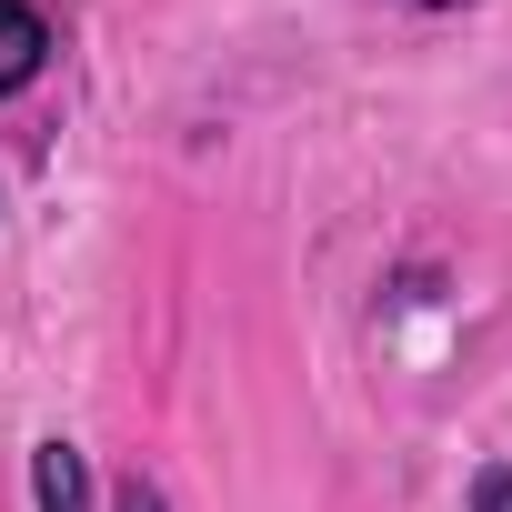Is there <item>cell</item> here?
<instances>
[{"label":"cell","mask_w":512,"mask_h":512,"mask_svg":"<svg viewBox=\"0 0 512 512\" xmlns=\"http://www.w3.org/2000/svg\"><path fill=\"white\" fill-rule=\"evenodd\" d=\"M31 512H101V482H91V452L71 432L31 442Z\"/></svg>","instance_id":"cell-1"},{"label":"cell","mask_w":512,"mask_h":512,"mask_svg":"<svg viewBox=\"0 0 512 512\" xmlns=\"http://www.w3.org/2000/svg\"><path fill=\"white\" fill-rule=\"evenodd\" d=\"M51 61V21H41V0H0V101L31 91Z\"/></svg>","instance_id":"cell-2"},{"label":"cell","mask_w":512,"mask_h":512,"mask_svg":"<svg viewBox=\"0 0 512 512\" xmlns=\"http://www.w3.org/2000/svg\"><path fill=\"white\" fill-rule=\"evenodd\" d=\"M111 512H171V492H161L151 472H121V482H111Z\"/></svg>","instance_id":"cell-3"},{"label":"cell","mask_w":512,"mask_h":512,"mask_svg":"<svg viewBox=\"0 0 512 512\" xmlns=\"http://www.w3.org/2000/svg\"><path fill=\"white\" fill-rule=\"evenodd\" d=\"M472 512H512V462H482V482H472Z\"/></svg>","instance_id":"cell-4"},{"label":"cell","mask_w":512,"mask_h":512,"mask_svg":"<svg viewBox=\"0 0 512 512\" xmlns=\"http://www.w3.org/2000/svg\"><path fill=\"white\" fill-rule=\"evenodd\" d=\"M402 11H422V21H442V11H472V0H402Z\"/></svg>","instance_id":"cell-5"}]
</instances>
